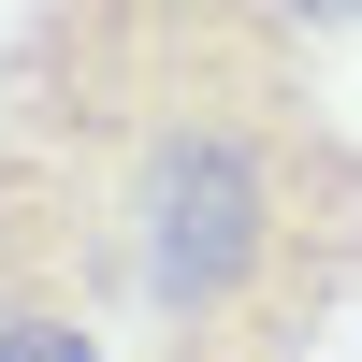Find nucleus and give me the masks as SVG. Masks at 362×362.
<instances>
[{
	"label": "nucleus",
	"mask_w": 362,
	"mask_h": 362,
	"mask_svg": "<svg viewBox=\"0 0 362 362\" xmlns=\"http://www.w3.org/2000/svg\"><path fill=\"white\" fill-rule=\"evenodd\" d=\"M131 348V261L73 160L0 131V362H116Z\"/></svg>",
	"instance_id": "nucleus-2"
},
{
	"label": "nucleus",
	"mask_w": 362,
	"mask_h": 362,
	"mask_svg": "<svg viewBox=\"0 0 362 362\" xmlns=\"http://www.w3.org/2000/svg\"><path fill=\"white\" fill-rule=\"evenodd\" d=\"M0 131L116 218V362H319L362 319V116L276 0H15Z\"/></svg>",
	"instance_id": "nucleus-1"
},
{
	"label": "nucleus",
	"mask_w": 362,
	"mask_h": 362,
	"mask_svg": "<svg viewBox=\"0 0 362 362\" xmlns=\"http://www.w3.org/2000/svg\"><path fill=\"white\" fill-rule=\"evenodd\" d=\"M290 29H319V44H334V29H362V0H276Z\"/></svg>",
	"instance_id": "nucleus-3"
}]
</instances>
